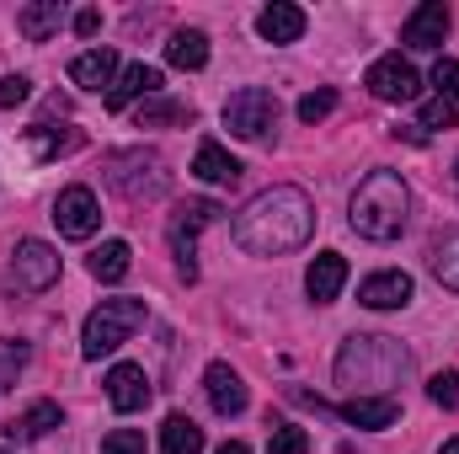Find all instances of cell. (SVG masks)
<instances>
[{"label":"cell","instance_id":"obj_14","mask_svg":"<svg viewBox=\"0 0 459 454\" xmlns=\"http://www.w3.org/2000/svg\"><path fill=\"white\" fill-rule=\"evenodd\" d=\"M108 401H113V412H144L150 406V374L139 363H113L108 369Z\"/></svg>","mask_w":459,"mask_h":454},{"label":"cell","instance_id":"obj_23","mask_svg":"<svg viewBox=\"0 0 459 454\" xmlns=\"http://www.w3.org/2000/svg\"><path fill=\"white\" fill-rule=\"evenodd\" d=\"M428 267H433V278H438L444 289H455L459 294V230H438V235H433V246H428Z\"/></svg>","mask_w":459,"mask_h":454},{"label":"cell","instance_id":"obj_11","mask_svg":"<svg viewBox=\"0 0 459 454\" xmlns=\"http://www.w3.org/2000/svg\"><path fill=\"white\" fill-rule=\"evenodd\" d=\"M449 22H455V16H449V5H444V0H428V5H417V11L406 16L401 43H406V48H422V54H428V48H444Z\"/></svg>","mask_w":459,"mask_h":454},{"label":"cell","instance_id":"obj_34","mask_svg":"<svg viewBox=\"0 0 459 454\" xmlns=\"http://www.w3.org/2000/svg\"><path fill=\"white\" fill-rule=\"evenodd\" d=\"M32 97V81L27 75H0V108H22Z\"/></svg>","mask_w":459,"mask_h":454},{"label":"cell","instance_id":"obj_12","mask_svg":"<svg viewBox=\"0 0 459 454\" xmlns=\"http://www.w3.org/2000/svg\"><path fill=\"white\" fill-rule=\"evenodd\" d=\"M204 390H209V406H214L220 417H240V412H246V380L230 369L225 358H214V363L204 369Z\"/></svg>","mask_w":459,"mask_h":454},{"label":"cell","instance_id":"obj_17","mask_svg":"<svg viewBox=\"0 0 459 454\" xmlns=\"http://www.w3.org/2000/svg\"><path fill=\"white\" fill-rule=\"evenodd\" d=\"M59 423H65L59 401H32L22 417H11V423H5V439H16V444H38V439H48Z\"/></svg>","mask_w":459,"mask_h":454},{"label":"cell","instance_id":"obj_30","mask_svg":"<svg viewBox=\"0 0 459 454\" xmlns=\"http://www.w3.org/2000/svg\"><path fill=\"white\" fill-rule=\"evenodd\" d=\"M267 454H310V433L294 428V423H278L273 439H267Z\"/></svg>","mask_w":459,"mask_h":454},{"label":"cell","instance_id":"obj_4","mask_svg":"<svg viewBox=\"0 0 459 454\" xmlns=\"http://www.w3.org/2000/svg\"><path fill=\"white\" fill-rule=\"evenodd\" d=\"M144 316H150V310H144V300H102V305L86 316L81 353H86V358H108V353H117L123 342L144 327Z\"/></svg>","mask_w":459,"mask_h":454},{"label":"cell","instance_id":"obj_1","mask_svg":"<svg viewBox=\"0 0 459 454\" xmlns=\"http://www.w3.org/2000/svg\"><path fill=\"white\" fill-rule=\"evenodd\" d=\"M316 230V204L305 188H267L235 214V246L251 257H283L299 251Z\"/></svg>","mask_w":459,"mask_h":454},{"label":"cell","instance_id":"obj_5","mask_svg":"<svg viewBox=\"0 0 459 454\" xmlns=\"http://www.w3.org/2000/svg\"><path fill=\"white\" fill-rule=\"evenodd\" d=\"M220 214H225V209H220L214 198H187V204H182V209L171 214V225H166L171 257H177V273H182L187 284L198 278V262H193V257H198V230H204V225H214Z\"/></svg>","mask_w":459,"mask_h":454},{"label":"cell","instance_id":"obj_29","mask_svg":"<svg viewBox=\"0 0 459 454\" xmlns=\"http://www.w3.org/2000/svg\"><path fill=\"white\" fill-rule=\"evenodd\" d=\"M160 123H193V108L187 102H150V108H139V128H160Z\"/></svg>","mask_w":459,"mask_h":454},{"label":"cell","instance_id":"obj_9","mask_svg":"<svg viewBox=\"0 0 459 454\" xmlns=\"http://www.w3.org/2000/svg\"><path fill=\"white\" fill-rule=\"evenodd\" d=\"M54 225L65 240H91L97 230H102V204H97V193L91 188H65L59 198H54Z\"/></svg>","mask_w":459,"mask_h":454},{"label":"cell","instance_id":"obj_3","mask_svg":"<svg viewBox=\"0 0 459 454\" xmlns=\"http://www.w3.org/2000/svg\"><path fill=\"white\" fill-rule=\"evenodd\" d=\"M406 209H411V193H406V182L395 177V171H368L363 182H358V193H352V230L363 235V240H395L401 230H406Z\"/></svg>","mask_w":459,"mask_h":454},{"label":"cell","instance_id":"obj_32","mask_svg":"<svg viewBox=\"0 0 459 454\" xmlns=\"http://www.w3.org/2000/svg\"><path fill=\"white\" fill-rule=\"evenodd\" d=\"M102 454H150V450H144V433L139 428H113L102 439Z\"/></svg>","mask_w":459,"mask_h":454},{"label":"cell","instance_id":"obj_15","mask_svg":"<svg viewBox=\"0 0 459 454\" xmlns=\"http://www.w3.org/2000/svg\"><path fill=\"white\" fill-rule=\"evenodd\" d=\"M337 412H342V423H352V428H368V433H379V428H395V417H401V401H395V396H347Z\"/></svg>","mask_w":459,"mask_h":454},{"label":"cell","instance_id":"obj_25","mask_svg":"<svg viewBox=\"0 0 459 454\" xmlns=\"http://www.w3.org/2000/svg\"><path fill=\"white\" fill-rule=\"evenodd\" d=\"M166 59H171L177 70H204V65H209V38H204L198 27H182V32H171Z\"/></svg>","mask_w":459,"mask_h":454},{"label":"cell","instance_id":"obj_19","mask_svg":"<svg viewBox=\"0 0 459 454\" xmlns=\"http://www.w3.org/2000/svg\"><path fill=\"white\" fill-rule=\"evenodd\" d=\"M155 92H160V70H155V65H128L102 102H108V113H123L134 97H155Z\"/></svg>","mask_w":459,"mask_h":454},{"label":"cell","instance_id":"obj_10","mask_svg":"<svg viewBox=\"0 0 459 454\" xmlns=\"http://www.w3.org/2000/svg\"><path fill=\"white\" fill-rule=\"evenodd\" d=\"M363 86H368L379 102H411V97L422 92L417 70H411L401 54H385V59H374V65H368V75H363Z\"/></svg>","mask_w":459,"mask_h":454},{"label":"cell","instance_id":"obj_22","mask_svg":"<svg viewBox=\"0 0 459 454\" xmlns=\"http://www.w3.org/2000/svg\"><path fill=\"white\" fill-rule=\"evenodd\" d=\"M59 22H65V5H59V0H32V5L16 11V32H22L27 43H48V38L59 32Z\"/></svg>","mask_w":459,"mask_h":454},{"label":"cell","instance_id":"obj_38","mask_svg":"<svg viewBox=\"0 0 459 454\" xmlns=\"http://www.w3.org/2000/svg\"><path fill=\"white\" fill-rule=\"evenodd\" d=\"M220 454H251V450H246L240 439H230V444H225V450H220Z\"/></svg>","mask_w":459,"mask_h":454},{"label":"cell","instance_id":"obj_41","mask_svg":"<svg viewBox=\"0 0 459 454\" xmlns=\"http://www.w3.org/2000/svg\"><path fill=\"white\" fill-rule=\"evenodd\" d=\"M0 454H5V450H0Z\"/></svg>","mask_w":459,"mask_h":454},{"label":"cell","instance_id":"obj_18","mask_svg":"<svg viewBox=\"0 0 459 454\" xmlns=\"http://www.w3.org/2000/svg\"><path fill=\"white\" fill-rule=\"evenodd\" d=\"M193 177L198 182H214V188H235L240 182V161L230 155L220 139H204L198 155H193Z\"/></svg>","mask_w":459,"mask_h":454},{"label":"cell","instance_id":"obj_20","mask_svg":"<svg viewBox=\"0 0 459 454\" xmlns=\"http://www.w3.org/2000/svg\"><path fill=\"white\" fill-rule=\"evenodd\" d=\"M256 32H262L267 43H299V38H305V11L289 5V0H273V5L256 16Z\"/></svg>","mask_w":459,"mask_h":454},{"label":"cell","instance_id":"obj_24","mask_svg":"<svg viewBox=\"0 0 459 454\" xmlns=\"http://www.w3.org/2000/svg\"><path fill=\"white\" fill-rule=\"evenodd\" d=\"M91 278L97 284H117V278H128V267H134V251H128V240H102L97 251H91Z\"/></svg>","mask_w":459,"mask_h":454},{"label":"cell","instance_id":"obj_21","mask_svg":"<svg viewBox=\"0 0 459 454\" xmlns=\"http://www.w3.org/2000/svg\"><path fill=\"white\" fill-rule=\"evenodd\" d=\"M70 81L75 86H86V92H113V81H117V54L113 48H86L75 65H70Z\"/></svg>","mask_w":459,"mask_h":454},{"label":"cell","instance_id":"obj_2","mask_svg":"<svg viewBox=\"0 0 459 454\" xmlns=\"http://www.w3.org/2000/svg\"><path fill=\"white\" fill-rule=\"evenodd\" d=\"M411 369V353L395 337H347L337 353V385L352 396H390V385H401Z\"/></svg>","mask_w":459,"mask_h":454},{"label":"cell","instance_id":"obj_37","mask_svg":"<svg viewBox=\"0 0 459 454\" xmlns=\"http://www.w3.org/2000/svg\"><path fill=\"white\" fill-rule=\"evenodd\" d=\"M97 27H102V11H75V32L81 38H97Z\"/></svg>","mask_w":459,"mask_h":454},{"label":"cell","instance_id":"obj_31","mask_svg":"<svg viewBox=\"0 0 459 454\" xmlns=\"http://www.w3.org/2000/svg\"><path fill=\"white\" fill-rule=\"evenodd\" d=\"M332 108H337V92H332V86H321V92L299 97V118H305V123H321V118H332Z\"/></svg>","mask_w":459,"mask_h":454},{"label":"cell","instance_id":"obj_6","mask_svg":"<svg viewBox=\"0 0 459 454\" xmlns=\"http://www.w3.org/2000/svg\"><path fill=\"white\" fill-rule=\"evenodd\" d=\"M108 182H113L123 198H155V193H166V166H160V155H150V150H117L113 161H108Z\"/></svg>","mask_w":459,"mask_h":454},{"label":"cell","instance_id":"obj_33","mask_svg":"<svg viewBox=\"0 0 459 454\" xmlns=\"http://www.w3.org/2000/svg\"><path fill=\"white\" fill-rule=\"evenodd\" d=\"M433 86L444 102H459V59H438L433 65Z\"/></svg>","mask_w":459,"mask_h":454},{"label":"cell","instance_id":"obj_36","mask_svg":"<svg viewBox=\"0 0 459 454\" xmlns=\"http://www.w3.org/2000/svg\"><path fill=\"white\" fill-rule=\"evenodd\" d=\"M422 128H455V102H444V97L422 102Z\"/></svg>","mask_w":459,"mask_h":454},{"label":"cell","instance_id":"obj_8","mask_svg":"<svg viewBox=\"0 0 459 454\" xmlns=\"http://www.w3.org/2000/svg\"><path fill=\"white\" fill-rule=\"evenodd\" d=\"M11 278H16V289H27V294L54 289V284H59V251H54L48 240H16V251H11Z\"/></svg>","mask_w":459,"mask_h":454},{"label":"cell","instance_id":"obj_13","mask_svg":"<svg viewBox=\"0 0 459 454\" xmlns=\"http://www.w3.org/2000/svg\"><path fill=\"white\" fill-rule=\"evenodd\" d=\"M358 305H368V310H401V305H411V273L390 267V273L363 278L358 284Z\"/></svg>","mask_w":459,"mask_h":454},{"label":"cell","instance_id":"obj_40","mask_svg":"<svg viewBox=\"0 0 459 454\" xmlns=\"http://www.w3.org/2000/svg\"><path fill=\"white\" fill-rule=\"evenodd\" d=\"M455 177H459V161H455Z\"/></svg>","mask_w":459,"mask_h":454},{"label":"cell","instance_id":"obj_27","mask_svg":"<svg viewBox=\"0 0 459 454\" xmlns=\"http://www.w3.org/2000/svg\"><path fill=\"white\" fill-rule=\"evenodd\" d=\"M81 139L75 134H59V128H48V123H32L27 128V150L38 155V161H54V155H65V150H75Z\"/></svg>","mask_w":459,"mask_h":454},{"label":"cell","instance_id":"obj_35","mask_svg":"<svg viewBox=\"0 0 459 454\" xmlns=\"http://www.w3.org/2000/svg\"><path fill=\"white\" fill-rule=\"evenodd\" d=\"M428 396H433V406H459V374H433Z\"/></svg>","mask_w":459,"mask_h":454},{"label":"cell","instance_id":"obj_39","mask_svg":"<svg viewBox=\"0 0 459 454\" xmlns=\"http://www.w3.org/2000/svg\"><path fill=\"white\" fill-rule=\"evenodd\" d=\"M438 454H459V439H449V444H444V450H438Z\"/></svg>","mask_w":459,"mask_h":454},{"label":"cell","instance_id":"obj_7","mask_svg":"<svg viewBox=\"0 0 459 454\" xmlns=\"http://www.w3.org/2000/svg\"><path fill=\"white\" fill-rule=\"evenodd\" d=\"M273 123H278V97L262 86H240L225 102V128L235 139H267Z\"/></svg>","mask_w":459,"mask_h":454},{"label":"cell","instance_id":"obj_26","mask_svg":"<svg viewBox=\"0 0 459 454\" xmlns=\"http://www.w3.org/2000/svg\"><path fill=\"white\" fill-rule=\"evenodd\" d=\"M160 454H204V428L193 417L171 412L166 428H160Z\"/></svg>","mask_w":459,"mask_h":454},{"label":"cell","instance_id":"obj_28","mask_svg":"<svg viewBox=\"0 0 459 454\" xmlns=\"http://www.w3.org/2000/svg\"><path fill=\"white\" fill-rule=\"evenodd\" d=\"M27 358H32V347H27V342H0V396L16 385V374L27 369Z\"/></svg>","mask_w":459,"mask_h":454},{"label":"cell","instance_id":"obj_16","mask_svg":"<svg viewBox=\"0 0 459 454\" xmlns=\"http://www.w3.org/2000/svg\"><path fill=\"white\" fill-rule=\"evenodd\" d=\"M347 284V257L342 251H321L310 267H305V294L316 300V305H332L337 294H342Z\"/></svg>","mask_w":459,"mask_h":454}]
</instances>
